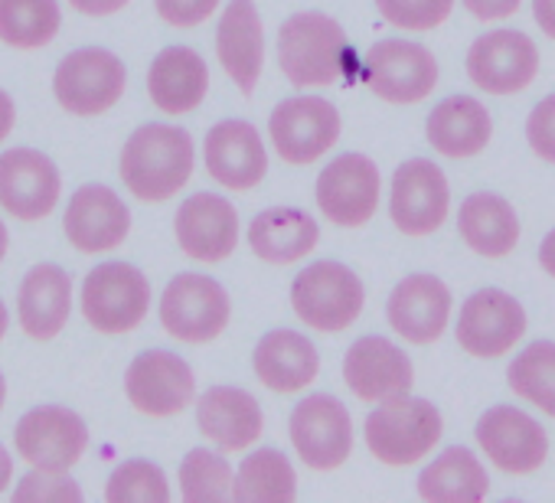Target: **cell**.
I'll use <instances>...</instances> for the list:
<instances>
[{"label":"cell","instance_id":"6da1fadb","mask_svg":"<svg viewBox=\"0 0 555 503\" xmlns=\"http://www.w3.org/2000/svg\"><path fill=\"white\" fill-rule=\"evenodd\" d=\"M193 138L177 125H141L121 147L118 173L144 203H164L193 177Z\"/></svg>","mask_w":555,"mask_h":503},{"label":"cell","instance_id":"ffe728a7","mask_svg":"<svg viewBox=\"0 0 555 503\" xmlns=\"http://www.w3.org/2000/svg\"><path fill=\"white\" fill-rule=\"evenodd\" d=\"M203 160H206V173L219 186L235 193L255 190L268 173L264 141L258 128L242 118H225L209 128L203 141Z\"/></svg>","mask_w":555,"mask_h":503},{"label":"cell","instance_id":"836d02e7","mask_svg":"<svg viewBox=\"0 0 555 503\" xmlns=\"http://www.w3.org/2000/svg\"><path fill=\"white\" fill-rule=\"evenodd\" d=\"M63 27L60 0H0V43L14 50H40Z\"/></svg>","mask_w":555,"mask_h":503},{"label":"cell","instance_id":"f546056e","mask_svg":"<svg viewBox=\"0 0 555 503\" xmlns=\"http://www.w3.org/2000/svg\"><path fill=\"white\" fill-rule=\"evenodd\" d=\"M425 134L438 154H444L451 160H467L487 147L490 134H493V121H490V112L477 99L451 95L431 108V115L425 121Z\"/></svg>","mask_w":555,"mask_h":503},{"label":"cell","instance_id":"c3c4849f","mask_svg":"<svg viewBox=\"0 0 555 503\" xmlns=\"http://www.w3.org/2000/svg\"><path fill=\"white\" fill-rule=\"evenodd\" d=\"M8 245H11V232H8L4 219H0V262H4V256H8Z\"/></svg>","mask_w":555,"mask_h":503},{"label":"cell","instance_id":"7dc6e473","mask_svg":"<svg viewBox=\"0 0 555 503\" xmlns=\"http://www.w3.org/2000/svg\"><path fill=\"white\" fill-rule=\"evenodd\" d=\"M11 477H14V457L4 444H0V493L11 487Z\"/></svg>","mask_w":555,"mask_h":503},{"label":"cell","instance_id":"5bb4252c","mask_svg":"<svg viewBox=\"0 0 555 503\" xmlns=\"http://www.w3.org/2000/svg\"><path fill=\"white\" fill-rule=\"evenodd\" d=\"M128 402L151 418L180 415L196 399V376L173 350H144L125 373Z\"/></svg>","mask_w":555,"mask_h":503},{"label":"cell","instance_id":"3957f363","mask_svg":"<svg viewBox=\"0 0 555 503\" xmlns=\"http://www.w3.org/2000/svg\"><path fill=\"white\" fill-rule=\"evenodd\" d=\"M441 412L428 399H415L409 392L379 402L363 425L370 454L389 467L418 464L441 441Z\"/></svg>","mask_w":555,"mask_h":503},{"label":"cell","instance_id":"52a82bcc","mask_svg":"<svg viewBox=\"0 0 555 503\" xmlns=\"http://www.w3.org/2000/svg\"><path fill=\"white\" fill-rule=\"evenodd\" d=\"M151 308V285L131 262L95 266L82 282V314L99 334H128L141 327Z\"/></svg>","mask_w":555,"mask_h":503},{"label":"cell","instance_id":"d4e9b609","mask_svg":"<svg viewBox=\"0 0 555 503\" xmlns=\"http://www.w3.org/2000/svg\"><path fill=\"white\" fill-rule=\"evenodd\" d=\"M196 428L219 451H245L264 431L261 405L238 386H212L196 399Z\"/></svg>","mask_w":555,"mask_h":503},{"label":"cell","instance_id":"e575fe53","mask_svg":"<svg viewBox=\"0 0 555 503\" xmlns=\"http://www.w3.org/2000/svg\"><path fill=\"white\" fill-rule=\"evenodd\" d=\"M506 383L519 399L555 418V344L535 340L522 347L506 370Z\"/></svg>","mask_w":555,"mask_h":503},{"label":"cell","instance_id":"681fc988","mask_svg":"<svg viewBox=\"0 0 555 503\" xmlns=\"http://www.w3.org/2000/svg\"><path fill=\"white\" fill-rule=\"evenodd\" d=\"M8 327H11V314H8V305L0 301V340L8 337Z\"/></svg>","mask_w":555,"mask_h":503},{"label":"cell","instance_id":"b9f144b4","mask_svg":"<svg viewBox=\"0 0 555 503\" xmlns=\"http://www.w3.org/2000/svg\"><path fill=\"white\" fill-rule=\"evenodd\" d=\"M522 0H464V8L477 21H503L519 11Z\"/></svg>","mask_w":555,"mask_h":503},{"label":"cell","instance_id":"d590c367","mask_svg":"<svg viewBox=\"0 0 555 503\" xmlns=\"http://www.w3.org/2000/svg\"><path fill=\"white\" fill-rule=\"evenodd\" d=\"M232 483H235V470L219 451L193 448L180 461V493L186 503L232 500Z\"/></svg>","mask_w":555,"mask_h":503},{"label":"cell","instance_id":"8fae6325","mask_svg":"<svg viewBox=\"0 0 555 503\" xmlns=\"http://www.w3.org/2000/svg\"><path fill=\"white\" fill-rule=\"evenodd\" d=\"M451 209V186L438 164L425 157H412L396 167L392 193H389V216L402 235L422 238L444 225Z\"/></svg>","mask_w":555,"mask_h":503},{"label":"cell","instance_id":"7a4b0ae2","mask_svg":"<svg viewBox=\"0 0 555 503\" xmlns=\"http://www.w3.org/2000/svg\"><path fill=\"white\" fill-rule=\"evenodd\" d=\"M347 47L344 27L318 11L292 14L278 30V66L298 89H321L340 79V53Z\"/></svg>","mask_w":555,"mask_h":503},{"label":"cell","instance_id":"484cf974","mask_svg":"<svg viewBox=\"0 0 555 503\" xmlns=\"http://www.w3.org/2000/svg\"><path fill=\"white\" fill-rule=\"evenodd\" d=\"M216 56L242 95H251L264 69V30L255 0H229L216 30Z\"/></svg>","mask_w":555,"mask_h":503},{"label":"cell","instance_id":"d6a6232c","mask_svg":"<svg viewBox=\"0 0 555 503\" xmlns=\"http://www.w3.org/2000/svg\"><path fill=\"white\" fill-rule=\"evenodd\" d=\"M298 496V474L292 457L278 448H261L245 454L235 470L232 500L242 503H292Z\"/></svg>","mask_w":555,"mask_h":503},{"label":"cell","instance_id":"9a60e30c","mask_svg":"<svg viewBox=\"0 0 555 503\" xmlns=\"http://www.w3.org/2000/svg\"><path fill=\"white\" fill-rule=\"evenodd\" d=\"M526 308L513 295L500 288H480L464 301L454 337L470 357L496 360L526 337Z\"/></svg>","mask_w":555,"mask_h":503},{"label":"cell","instance_id":"83f0119b","mask_svg":"<svg viewBox=\"0 0 555 503\" xmlns=\"http://www.w3.org/2000/svg\"><path fill=\"white\" fill-rule=\"evenodd\" d=\"M318 242H321V225L305 209L271 206L248 222V245L268 266H295L311 256Z\"/></svg>","mask_w":555,"mask_h":503},{"label":"cell","instance_id":"60d3db41","mask_svg":"<svg viewBox=\"0 0 555 503\" xmlns=\"http://www.w3.org/2000/svg\"><path fill=\"white\" fill-rule=\"evenodd\" d=\"M157 8V17L167 24V27H177V30H193L199 24H206L219 0H154Z\"/></svg>","mask_w":555,"mask_h":503},{"label":"cell","instance_id":"f35d334b","mask_svg":"<svg viewBox=\"0 0 555 503\" xmlns=\"http://www.w3.org/2000/svg\"><path fill=\"white\" fill-rule=\"evenodd\" d=\"M14 500H82V487L73 477H63L60 470H40L21 477Z\"/></svg>","mask_w":555,"mask_h":503},{"label":"cell","instance_id":"4fadbf2b","mask_svg":"<svg viewBox=\"0 0 555 503\" xmlns=\"http://www.w3.org/2000/svg\"><path fill=\"white\" fill-rule=\"evenodd\" d=\"M379 167L366 157V154H340L334 157L314 186V199L321 216H327L334 225L344 229H357L363 222H370L379 209Z\"/></svg>","mask_w":555,"mask_h":503},{"label":"cell","instance_id":"e0dca14e","mask_svg":"<svg viewBox=\"0 0 555 503\" xmlns=\"http://www.w3.org/2000/svg\"><path fill=\"white\" fill-rule=\"evenodd\" d=\"M63 177L53 157L37 147H11L0 154V206L24 222L47 219L60 203Z\"/></svg>","mask_w":555,"mask_h":503},{"label":"cell","instance_id":"8992f818","mask_svg":"<svg viewBox=\"0 0 555 503\" xmlns=\"http://www.w3.org/2000/svg\"><path fill=\"white\" fill-rule=\"evenodd\" d=\"M344 131V118L334 102L321 95H295L278 102L268 118V134L278 157L305 167L324 157Z\"/></svg>","mask_w":555,"mask_h":503},{"label":"cell","instance_id":"f907efd6","mask_svg":"<svg viewBox=\"0 0 555 503\" xmlns=\"http://www.w3.org/2000/svg\"><path fill=\"white\" fill-rule=\"evenodd\" d=\"M4 402H8V379L0 373V409H4Z\"/></svg>","mask_w":555,"mask_h":503},{"label":"cell","instance_id":"7c38bea8","mask_svg":"<svg viewBox=\"0 0 555 503\" xmlns=\"http://www.w3.org/2000/svg\"><path fill=\"white\" fill-rule=\"evenodd\" d=\"M366 82L389 105H415L438 86V60L415 40H379L366 53Z\"/></svg>","mask_w":555,"mask_h":503},{"label":"cell","instance_id":"f6af8a7d","mask_svg":"<svg viewBox=\"0 0 555 503\" xmlns=\"http://www.w3.org/2000/svg\"><path fill=\"white\" fill-rule=\"evenodd\" d=\"M14 125H17V105H14V99L4 89H0V141L11 138Z\"/></svg>","mask_w":555,"mask_h":503},{"label":"cell","instance_id":"603a6c76","mask_svg":"<svg viewBox=\"0 0 555 503\" xmlns=\"http://www.w3.org/2000/svg\"><path fill=\"white\" fill-rule=\"evenodd\" d=\"M344 383L363 402H386L412 389L415 370L389 337H360L344 357Z\"/></svg>","mask_w":555,"mask_h":503},{"label":"cell","instance_id":"44dd1931","mask_svg":"<svg viewBox=\"0 0 555 503\" xmlns=\"http://www.w3.org/2000/svg\"><path fill=\"white\" fill-rule=\"evenodd\" d=\"M386 321L389 327L418 347H428L444 337L448 321H451V292L438 275H405L396 292L389 295L386 305Z\"/></svg>","mask_w":555,"mask_h":503},{"label":"cell","instance_id":"ba28073f","mask_svg":"<svg viewBox=\"0 0 555 503\" xmlns=\"http://www.w3.org/2000/svg\"><path fill=\"white\" fill-rule=\"evenodd\" d=\"M232 305L225 288L199 272H183L170 279L160 295V324L173 340L209 344L229 324Z\"/></svg>","mask_w":555,"mask_h":503},{"label":"cell","instance_id":"bcb514c9","mask_svg":"<svg viewBox=\"0 0 555 503\" xmlns=\"http://www.w3.org/2000/svg\"><path fill=\"white\" fill-rule=\"evenodd\" d=\"M539 266L555 279V229L542 238V245H539Z\"/></svg>","mask_w":555,"mask_h":503},{"label":"cell","instance_id":"d6986e66","mask_svg":"<svg viewBox=\"0 0 555 503\" xmlns=\"http://www.w3.org/2000/svg\"><path fill=\"white\" fill-rule=\"evenodd\" d=\"M173 232L193 262L216 266L225 262L238 245V216L225 196L193 193L180 203L173 216Z\"/></svg>","mask_w":555,"mask_h":503},{"label":"cell","instance_id":"30bf717a","mask_svg":"<svg viewBox=\"0 0 555 503\" xmlns=\"http://www.w3.org/2000/svg\"><path fill=\"white\" fill-rule=\"evenodd\" d=\"M292 444L311 470H337L353 451V422L340 399L314 392L292 409Z\"/></svg>","mask_w":555,"mask_h":503},{"label":"cell","instance_id":"74e56055","mask_svg":"<svg viewBox=\"0 0 555 503\" xmlns=\"http://www.w3.org/2000/svg\"><path fill=\"white\" fill-rule=\"evenodd\" d=\"M376 11L396 30L428 34V30H438L451 17L454 0H376Z\"/></svg>","mask_w":555,"mask_h":503},{"label":"cell","instance_id":"5b68a950","mask_svg":"<svg viewBox=\"0 0 555 503\" xmlns=\"http://www.w3.org/2000/svg\"><path fill=\"white\" fill-rule=\"evenodd\" d=\"M125 86H128L125 63L102 47L73 50L66 60H60L53 73L56 102L79 118L105 115L108 108H115L125 95Z\"/></svg>","mask_w":555,"mask_h":503},{"label":"cell","instance_id":"8d00e7d4","mask_svg":"<svg viewBox=\"0 0 555 503\" xmlns=\"http://www.w3.org/2000/svg\"><path fill=\"white\" fill-rule=\"evenodd\" d=\"M105 500H112V503H167L170 483H167V474L154 461L131 457L112 470V477L105 483Z\"/></svg>","mask_w":555,"mask_h":503},{"label":"cell","instance_id":"9c48e42d","mask_svg":"<svg viewBox=\"0 0 555 503\" xmlns=\"http://www.w3.org/2000/svg\"><path fill=\"white\" fill-rule=\"evenodd\" d=\"M14 448L30 467L66 474L89 448V425L66 405H37L21 415L14 428Z\"/></svg>","mask_w":555,"mask_h":503},{"label":"cell","instance_id":"7402d4cb","mask_svg":"<svg viewBox=\"0 0 555 503\" xmlns=\"http://www.w3.org/2000/svg\"><path fill=\"white\" fill-rule=\"evenodd\" d=\"M63 232L79 252H108L118 248L131 232V209L105 183H86L69 196Z\"/></svg>","mask_w":555,"mask_h":503},{"label":"cell","instance_id":"277c9868","mask_svg":"<svg viewBox=\"0 0 555 503\" xmlns=\"http://www.w3.org/2000/svg\"><path fill=\"white\" fill-rule=\"evenodd\" d=\"M366 292L353 269L334 259H321L298 272L292 285V308L298 321H305L314 331L337 334L357 324L363 314Z\"/></svg>","mask_w":555,"mask_h":503},{"label":"cell","instance_id":"cb8c5ba5","mask_svg":"<svg viewBox=\"0 0 555 503\" xmlns=\"http://www.w3.org/2000/svg\"><path fill=\"white\" fill-rule=\"evenodd\" d=\"M69 314H73V275L56 262L34 266L17 288V321L24 334L40 344L56 340L69 324Z\"/></svg>","mask_w":555,"mask_h":503},{"label":"cell","instance_id":"ee69618b","mask_svg":"<svg viewBox=\"0 0 555 503\" xmlns=\"http://www.w3.org/2000/svg\"><path fill=\"white\" fill-rule=\"evenodd\" d=\"M532 17L539 24V30L555 40V0H532Z\"/></svg>","mask_w":555,"mask_h":503},{"label":"cell","instance_id":"4dcf8cb0","mask_svg":"<svg viewBox=\"0 0 555 503\" xmlns=\"http://www.w3.org/2000/svg\"><path fill=\"white\" fill-rule=\"evenodd\" d=\"M461 238L483 259H503L519 242V216L496 193H470L457 209Z\"/></svg>","mask_w":555,"mask_h":503},{"label":"cell","instance_id":"7bdbcfd3","mask_svg":"<svg viewBox=\"0 0 555 503\" xmlns=\"http://www.w3.org/2000/svg\"><path fill=\"white\" fill-rule=\"evenodd\" d=\"M131 0H69V8H76L86 17H112L118 11H125Z\"/></svg>","mask_w":555,"mask_h":503},{"label":"cell","instance_id":"4316f807","mask_svg":"<svg viewBox=\"0 0 555 503\" xmlns=\"http://www.w3.org/2000/svg\"><path fill=\"white\" fill-rule=\"evenodd\" d=\"M251 366H255V376L264 389L292 396V392L308 389L318 379L321 353L305 334L278 327L258 340V347L251 353Z\"/></svg>","mask_w":555,"mask_h":503},{"label":"cell","instance_id":"1f68e13d","mask_svg":"<svg viewBox=\"0 0 555 503\" xmlns=\"http://www.w3.org/2000/svg\"><path fill=\"white\" fill-rule=\"evenodd\" d=\"M415 487L428 503H480L490 493V477L470 448L451 444L418 474Z\"/></svg>","mask_w":555,"mask_h":503},{"label":"cell","instance_id":"ab89813d","mask_svg":"<svg viewBox=\"0 0 555 503\" xmlns=\"http://www.w3.org/2000/svg\"><path fill=\"white\" fill-rule=\"evenodd\" d=\"M526 141L535 157L555 164V92L545 95L526 118Z\"/></svg>","mask_w":555,"mask_h":503},{"label":"cell","instance_id":"2e32d148","mask_svg":"<svg viewBox=\"0 0 555 503\" xmlns=\"http://www.w3.org/2000/svg\"><path fill=\"white\" fill-rule=\"evenodd\" d=\"M477 444L480 451L503 470L513 477L532 474L545 464L548 457V435L545 428L526 415L516 405H493L480 415L477 428Z\"/></svg>","mask_w":555,"mask_h":503},{"label":"cell","instance_id":"f1b7e54d","mask_svg":"<svg viewBox=\"0 0 555 503\" xmlns=\"http://www.w3.org/2000/svg\"><path fill=\"white\" fill-rule=\"evenodd\" d=\"M209 92V66L190 47H167L147 69V95L167 115H190Z\"/></svg>","mask_w":555,"mask_h":503},{"label":"cell","instance_id":"ac0fdd59","mask_svg":"<svg viewBox=\"0 0 555 503\" xmlns=\"http://www.w3.org/2000/svg\"><path fill=\"white\" fill-rule=\"evenodd\" d=\"M539 73V50L519 30H493L470 43L467 76L480 92L513 95L522 92Z\"/></svg>","mask_w":555,"mask_h":503}]
</instances>
